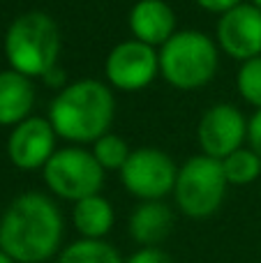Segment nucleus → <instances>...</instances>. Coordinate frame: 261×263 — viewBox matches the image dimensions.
<instances>
[{"instance_id": "1", "label": "nucleus", "mask_w": 261, "mask_h": 263, "mask_svg": "<svg viewBox=\"0 0 261 263\" xmlns=\"http://www.w3.org/2000/svg\"><path fill=\"white\" fill-rule=\"evenodd\" d=\"M65 219L53 196L23 192L0 215V250L16 263H46L63 250Z\"/></svg>"}, {"instance_id": "2", "label": "nucleus", "mask_w": 261, "mask_h": 263, "mask_svg": "<svg viewBox=\"0 0 261 263\" xmlns=\"http://www.w3.org/2000/svg\"><path fill=\"white\" fill-rule=\"evenodd\" d=\"M58 139L74 145H90L111 132L116 118L114 88L100 79H77L65 83L49 104V116Z\"/></svg>"}, {"instance_id": "3", "label": "nucleus", "mask_w": 261, "mask_h": 263, "mask_svg": "<svg viewBox=\"0 0 261 263\" xmlns=\"http://www.w3.org/2000/svg\"><path fill=\"white\" fill-rule=\"evenodd\" d=\"M3 51L12 69L30 79H46L58 69L63 51L58 21L42 9L18 14L5 30Z\"/></svg>"}, {"instance_id": "4", "label": "nucleus", "mask_w": 261, "mask_h": 263, "mask_svg": "<svg viewBox=\"0 0 261 263\" xmlns=\"http://www.w3.org/2000/svg\"><path fill=\"white\" fill-rule=\"evenodd\" d=\"M220 53L215 37L203 30H176L157 49L160 77L176 90H199L217 77Z\"/></svg>"}, {"instance_id": "5", "label": "nucleus", "mask_w": 261, "mask_h": 263, "mask_svg": "<svg viewBox=\"0 0 261 263\" xmlns=\"http://www.w3.org/2000/svg\"><path fill=\"white\" fill-rule=\"evenodd\" d=\"M227 182L222 162L211 155H192L178 166L174 185V203L185 217L206 219L222 208L227 199Z\"/></svg>"}, {"instance_id": "6", "label": "nucleus", "mask_w": 261, "mask_h": 263, "mask_svg": "<svg viewBox=\"0 0 261 263\" xmlns=\"http://www.w3.org/2000/svg\"><path fill=\"white\" fill-rule=\"evenodd\" d=\"M106 171L92 157L86 145H65L53 153V157L42 168V180L46 190L63 201L83 199L90 194H100L104 187Z\"/></svg>"}, {"instance_id": "7", "label": "nucleus", "mask_w": 261, "mask_h": 263, "mask_svg": "<svg viewBox=\"0 0 261 263\" xmlns=\"http://www.w3.org/2000/svg\"><path fill=\"white\" fill-rule=\"evenodd\" d=\"M176 176L178 164L155 145L132 148L125 166L118 171L123 190L137 201H157L174 194Z\"/></svg>"}, {"instance_id": "8", "label": "nucleus", "mask_w": 261, "mask_h": 263, "mask_svg": "<svg viewBox=\"0 0 261 263\" xmlns=\"http://www.w3.org/2000/svg\"><path fill=\"white\" fill-rule=\"evenodd\" d=\"M160 77V55L155 46L139 40H123L104 58V81L118 92H139Z\"/></svg>"}, {"instance_id": "9", "label": "nucleus", "mask_w": 261, "mask_h": 263, "mask_svg": "<svg viewBox=\"0 0 261 263\" xmlns=\"http://www.w3.org/2000/svg\"><path fill=\"white\" fill-rule=\"evenodd\" d=\"M248 141V118L236 104L217 102L208 106L197 123V143L203 155L225 159Z\"/></svg>"}, {"instance_id": "10", "label": "nucleus", "mask_w": 261, "mask_h": 263, "mask_svg": "<svg viewBox=\"0 0 261 263\" xmlns=\"http://www.w3.org/2000/svg\"><path fill=\"white\" fill-rule=\"evenodd\" d=\"M55 150H58V134L49 118L30 116L9 127L7 157L18 171H42Z\"/></svg>"}, {"instance_id": "11", "label": "nucleus", "mask_w": 261, "mask_h": 263, "mask_svg": "<svg viewBox=\"0 0 261 263\" xmlns=\"http://www.w3.org/2000/svg\"><path fill=\"white\" fill-rule=\"evenodd\" d=\"M215 42L229 58L245 63L261 55V7L245 0L217 16Z\"/></svg>"}, {"instance_id": "12", "label": "nucleus", "mask_w": 261, "mask_h": 263, "mask_svg": "<svg viewBox=\"0 0 261 263\" xmlns=\"http://www.w3.org/2000/svg\"><path fill=\"white\" fill-rule=\"evenodd\" d=\"M127 28L134 40L160 49L176 32V12L166 0H137L127 14Z\"/></svg>"}, {"instance_id": "13", "label": "nucleus", "mask_w": 261, "mask_h": 263, "mask_svg": "<svg viewBox=\"0 0 261 263\" xmlns=\"http://www.w3.org/2000/svg\"><path fill=\"white\" fill-rule=\"evenodd\" d=\"M176 224L174 208L164 199L139 201L127 217V233L139 247H160Z\"/></svg>"}, {"instance_id": "14", "label": "nucleus", "mask_w": 261, "mask_h": 263, "mask_svg": "<svg viewBox=\"0 0 261 263\" xmlns=\"http://www.w3.org/2000/svg\"><path fill=\"white\" fill-rule=\"evenodd\" d=\"M35 79L7 67L0 69V127H14L35 109Z\"/></svg>"}, {"instance_id": "15", "label": "nucleus", "mask_w": 261, "mask_h": 263, "mask_svg": "<svg viewBox=\"0 0 261 263\" xmlns=\"http://www.w3.org/2000/svg\"><path fill=\"white\" fill-rule=\"evenodd\" d=\"M72 224L79 238H106L116 224L114 203L104 194H90L72 203Z\"/></svg>"}, {"instance_id": "16", "label": "nucleus", "mask_w": 261, "mask_h": 263, "mask_svg": "<svg viewBox=\"0 0 261 263\" xmlns=\"http://www.w3.org/2000/svg\"><path fill=\"white\" fill-rule=\"evenodd\" d=\"M55 263H125V256L106 238H77L63 245Z\"/></svg>"}, {"instance_id": "17", "label": "nucleus", "mask_w": 261, "mask_h": 263, "mask_svg": "<svg viewBox=\"0 0 261 263\" xmlns=\"http://www.w3.org/2000/svg\"><path fill=\"white\" fill-rule=\"evenodd\" d=\"M222 162V168H225V176L229 187H245L252 185L254 180L261 176V157L254 153L252 148H238L231 155H227Z\"/></svg>"}, {"instance_id": "18", "label": "nucleus", "mask_w": 261, "mask_h": 263, "mask_svg": "<svg viewBox=\"0 0 261 263\" xmlns=\"http://www.w3.org/2000/svg\"><path fill=\"white\" fill-rule=\"evenodd\" d=\"M90 153L106 173L109 171L118 173L120 168L125 166V162H127L132 148H129V143L120 134H116V132H106V134H102L100 139H95L90 143Z\"/></svg>"}, {"instance_id": "19", "label": "nucleus", "mask_w": 261, "mask_h": 263, "mask_svg": "<svg viewBox=\"0 0 261 263\" xmlns=\"http://www.w3.org/2000/svg\"><path fill=\"white\" fill-rule=\"evenodd\" d=\"M236 90L248 106L254 111L261 109V55L240 63L236 72Z\"/></svg>"}, {"instance_id": "20", "label": "nucleus", "mask_w": 261, "mask_h": 263, "mask_svg": "<svg viewBox=\"0 0 261 263\" xmlns=\"http://www.w3.org/2000/svg\"><path fill=\"white\" fill-rule=\"evenodd\" d=\"M125 263H176V261L162 247H139L137 252L125 256Z\"/></svg>"}, {"instance_id": "21", "label": "nucleus", "mask_w": 261, "mask_h": 263, "mask_svg": "<svg viewBox=\"0 0 261 263\" xmlns=\"http://www.w3.org/2000/svg\"><path fill=\"white\" fill-rule=\"evenodd\" d=\"M248 145L261 157V109L248 118Z\"/></svg>"}, {"instance_id": "22", "label": "nucleus", "mask_w": 261, "mask_h": 263, "mask_svg": "<svg viewBox=\"0 0 261 263\" xmlns=\"http://www.w3.org/2000/svg\"><path fill=\"white\" fill-rule=\"evenodd\" d=\"M240 3H245V0H194V5H197L199 9H203V12H208V14H217V16L234 7H238Z\"/></svg>"}, {"instance_id": "23", "label": "nucleus", "mask_w": 261, "mask_h": 263, "mask_svg": "<svg viewBox=\"0 0 261 263\" xmlns=\"http://www.w3.org/2000/svg\"><path fill=\"white\" fill-rule=\"evenodd\" d=\"M0 263H16V261H14L12 256L7 254V252H3V250H0Z\"/></svg>"}, {"instance_id": "24", "label": "nucleus", "mask_w": 261, "mask_h": 263, "mask_svg": "<svg viewBox=\"0 0 261 263\" xmlns=\"http://www.w3.org/2000/svg\"><path fill=\"white\" fill-rule=\"evenodd\" d=\"M250 3H254V5H257V7H261V0H250Z\"/></svg>"}]
</instances>
